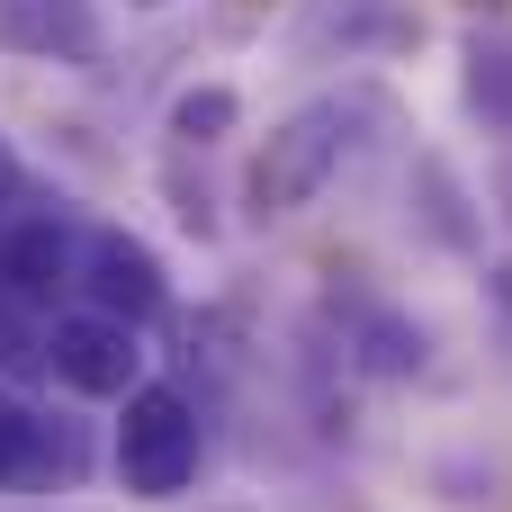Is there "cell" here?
I'll use <instances>...</instances> for the list:
<instances>
[{"label":"cell","instance_id":"cell-12","mask_svg":"<svg viewBox=\"0 0 512 512\" xmlns=\"http://www.w3.org/2000/svg\"><path fill=\"white\" fill-rule=\"evenodd\" d=\"M18 180H27V171H18V144L0 135V225H9V198H18Z\"/></svg>","mask_w":512,"mask_h":512},{"label":"cell","instance_id":"cell-10","mask_svg":"<svg viewBox=\"0 0 512 512\" xmlns=\"http://www.w3.org/2000/svg\"><path fill=\"white\" fill-rule=\"evenodd\" d=\"M243 126V90L234 81H189L180 99H171V144L180 153H207V144H225Z\"/></svg>","mask_w":512,"mask_h":512},{"label":"cell","instance_id":"cell-13","mask_svg":"<svg viewBox=\"0 0 512 512\" xmlns=\"http://www.w3.org/2000/svg\"><path fill=\"white\" fill-rule=\"evenodd\" d=\"M126 9H162V0H126Z\"/></svg>","mask_w":512,"mask_h":512},{"label":"cell","instance_id":"cell-2","mask_svg":"<svg viewBox=\"0 0 512 512\" xmlns=\"http://www.w3.org/2000/svg\"><path fill=\"white\" fill-rule=\"evenodd\" d=\"M198 450H207L198 405H189L180 387L144 378V387L126 396V414H117V450H108V468H117V486H126L135 504H180V495L198 486Z\"/></svg>","mask_w":512,"mask_h":512},{"label":"cell","instance_id":"cell-9","mask_svg":"<svg viewBox=\"0 0 512 512\" xmlns=\"http://www.w3.org/2000/svg\"><path fill=\"white\" fill-rule=\"evenodd\" d=\"M351 360H360L369 378H423L432 333H423L405 306H369V315H360V333H351Z\"/></svg>","mask_w":512,"mask_h":512},{"label":"cell","instance_id":"cell-5","mask_svg":"<svg viewBox=\"0 0 512 512\" xmlns=\"http://www.w3.org/2000/svg\"><path fill=\"white\" fill-rule=\"evenodd\" d=\"M81 270V243L63 216H9L0 225V297L9 306H54Z\"/></svg>","mask_w":512,"mask_h":512},{"label":"cell","instance_id":"cell-3","mask_svg":"<svg viewBox=\"0 0 512 512\" xmlns=\"http://www.w3.org/2000/svg\"><path fill=\"white\" fill-rule=\"evenodd\" d=\"M45 369H54V387L81 396V405H126V396L144 387V342H135V324L81 306V315H54Z\"/></svg>","mask_w":512,"mask_h":512},{"label":"cell","instance_id":"cell-11","mask_svg":"<svg viewBox=\"0 0 512 512\" xmlns=\"http://www.w3.org/2000/svg\"><path fill=\"white\" fill-rule=\"evenodd\" d=\"M468 117H486L495 135H512V36H468Z\"/></svg>","mask_w":512,"mask_h":512},{"label":"cell","instance_id":"cell-6","mask_svg":"<svg viewBox=\"0 0 512 512\" xmlns=\"http://www.w3.org/2000/svg\"><path fill=\"white\" fill-rule=\"evenodd\" d=\"M72 468H81L72 423H54V414H36V405L0 396V495H27V486L72 477Z\"/></svg>","mask_w":512,"mask_h":512},{"label":"cell","instance_id":"cell-4","mask_svg":"<svg viewBox=\"0 0 512 512\" xmlns=\"http://www.w3.org/2000/svg\"><path fill=\"white\" fill-rule=\"evenodd\" d=\"M72 288L90 297V315H117V324H135V333L171 306L162 252H153L144 234H126V225H90V234H81V270H72Z\"/></svg>","mask_w":512,"mask_h":512},{"label":"cell","instance_id":"cell-7","mask_svg":"<svg viewBox=\"0 0 512 512\" xmlns=\"http://www.w3.org/2000/svg\"><path fill=\"white\" fill-rule=\"evenodd\" d=\"M0 45L36 54V63H90L99 18H90V0H0Z\"/></svg>","mask_w":512,"mask_h":512},{"label":"cell","instance_id":"cell-1","mask_svg":"<svg viewBox=\"0 0 512 512\" xmlns=\"http://www.w3.org/2000/svg\"><path fill=\"white\" fill-rule=\"evenodd\" d=\"M342 153H351V99H306V108H288V117L261 135V153L243 162V216H252V225L306 216V207L324 198V180L342 171Z\"/></svg>","mask_w":512,"mask_h":512},{"label":"cell","instance_id":"cell-8","mask_svg":"<svg viewBox=\"0 0 512 512\" xmlns=\"http://www.w3.org/2000/svg\"><path fill=\"white\" fill-rule=\"evenodd\" d=\"M414 207H423V234L441 252H477L486 243V225H477V207H468V189H459V171L441 153H414Z\"/></svg>","mask_w":512,"mask_h":512}]
</instances>
